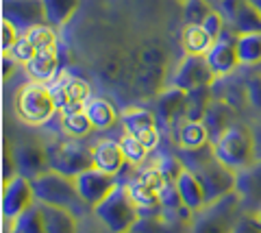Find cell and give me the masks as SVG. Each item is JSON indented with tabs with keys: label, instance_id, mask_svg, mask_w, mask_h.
<instances>
[{
	"label": "cell",
	"instance_id": "obj_1",
	"mask_svg": "<svg viewBox=\"0 0 261 233\" xmlns=\"http://www.w3.org/2000/svg\"><path fill=\"white\" fill-rule=\"evenodd\" d=\"M181 159H183L185 168H190V170L198 176V181L202 183V188H205L209 203L220 200L226 194L235 192V176H238V172L220 162L214 155L211 144L205 148H198V150H181Z\"/></svg>",
	"mask_w": 261,
	"mask_h": 233
},
{
	"label": "cell",
	"instance_id": "obj_2",
	"mask_svg": "<svg viewBox=\"0 0 261 233\" xmlns=\"http://www.w3.org/2000/svg\"><path fill=\"white\" fill-rule=\"evenodd\" d=\"M33 190H35L37 203L61 207L72 214H81L85 210V203L76 190V181L72 176H65L57 170H48L33 179Z\"/></svg>",
	"mask_w": 261,
	"mask_h": 233
},
{
	"label": "cell",
	"instance_id": "obj_3",
	"mask_svg": "<svg viewBox=\"0 0 261 233\" xmlns=\"http://www.w3.org/2000/svg\"><path fill=\"white\" fill-rule=\"evenodd\" d=\"M13 109L22 122L31 124V126L46 124L48 120L59 111L50 85L37 83V81H31L20 87L18 94H15V100H13Z\"/></svg>",
	"mask_w": 261,
	"mask_h": 233
},
{
	"label": "cell",
	"instance_id": "obj_4",
	"mask_svg": "<svg viewBox=\"0 0 261 233\" xmlns=\"http://www.w3.org/2000/svg\"><path fill=\"white\" fill-rule=\"evenodd\" d=\"M96 220L109 233H128L140 222V210L135 207L126 186H118L111 194L94 207Z\"/></svg>",
	"mask_w": 261,
	"mask_h": 233
},
{
	"label": "cell",
	"instance_id": "obj_5",
	"mask_svg": "<svg viewBox=\"0 0 261 233\" xmlns=\"http://www.w3.org/2000/svg\"><path fill=\"white\" fill-rule=\"evenodd\" d=\"M211 148L220 162L235 172L255 162V144H252L250 126L238 122H233L216 142H211Z\"/></svg>",
	"mask_w": 261,
	"mask_h": 233
},
{
	"label": "cell",
	"instance_id": "obj_6",
	"mask_svg": "<svg viewBox=\"0 0 261 233\" xmlns=\"http://www.w3.org/2000/svg\"><path fill=\"white\" fill-rule=\"evenodd\" d=\"M242 212L240 196L231 192L224 198L209 203L205 210L194 214L190 233H231L235 218Z\"/></svg>",
	"mask_w": 261,
	"mask_h": 233
},
{
	"label": "cell",
	"instance_id": "obj_7",
	"mask_svg": "<svg viewBox=\"0 0 261 233\" xmlns=\"http://www.w3.org/2000/svg\"><path fill=\"white\" fill-rule=\"evenodd\" d=\"M48 159H50V170L72 176V179L94 168L92 148H85L83 144H79V140L57 142L53 146H48Z\"/></svg>",
	"mask_w": 261,
	"mask_h": 233
},
{
	"label": "cell",
	"instance_id": "obj_8",
	"mask_svg": "<svg viewBox=\"0 0 261 233\" xmlns=\"http://www.w3.org/2000/svg\"><path fill=\"white\" fill-rule=\"evenodd\" d=\"M214 81H216V74L207 63L205 55H185L178 61L176 70L170 74L168 85L192 92V90H200V87H211Z\"/></svg>",
	"mask_w": 261,
	"mask_h": 233
},
{
	"label": "cell",
	"instance_id": "obj_9",
	"mask_svg": "<svg viewBox=\"0 0 261 233\" xmlns=\"http://www.w3.org/2000/svg\"><path fill=\"white\" fill-rule=\"evenodd\" d=\"M55 102L59 114H70V111H83L85 105L92 100V87L85 79L76 74H61L57 83L50 85Z\"/></svg>",
	"mask_w": 261,
	"mask_h": 233
},
{
	"label": "cell",
	"instance_id": "obj_10",
	"mask_svg": "<svg viewBox=\"0 0 261 233\" xmlns=\"http://www.w3.org/2000/svg\"><path fill=\"white\" fill-rule=\"evenodd\" d=\"M37 205L33 181L22 174H15L11 181H5L3 188V216L7 222H13L18 216Z\"/></svg>",
	"mask_w": 261,
	"mask_h": 233
},
{
	"label": "cell",
	"instance_id": "obj_11",
	"mask_svg": "<svg viewBox=\"0 0 261 233\" xmlns=\"http://www.w3.org/2000/svg\"><path fill=\"white\" fill-rule=\"evenodd\" d=\"M120 122L124 126V131L135 135L148 150H154L159 146L161 133H159V120L154 116V111L144 109V107H126L120 116Z\"/></svg>",
	"mask_w": 261,
	"mask_h": 233
},
{
	"label": "cell",
	"instance_id": "obj_12",
	"mask_svg": "<svg viewBox=\"0 0 261 233\" xmlns=\"http://www.w3.org/2000/svg\"><path fill=\"white\" fill-rule=\"evenodd\" d=\"M74 181H76V190H79L81 198H83V203L89 210L100 205L102 200L118 188L116 174L102 172V170H98V168H89V170L81 172Z\"/></svg>",
	"mask_w": 261,
	"mask_h": 233
},
{
	"label": "cell",
	"instance_id": "obj_13",
	"mask_svg": "<svg viewBox=\"0 0 261 233\" xmlns=\"http://www.w3.org/2000/svg\"><path fill=\"white\" fill-rule=\"evenodd\" d=\"M3 20H9L20 33L48 24L44 0H3Z\"/></svg>",
	"mask_w": 261,
	"mask_h": 233
},
{
	"label": "cell",
	"instance_id": "obj_14",
	"mask_svg": "<svg viewBox=\"0 0 261 233\" xmlns=\"http://www.w3.org/2000/svg\"><path fill=\"white\" fill-rule=\"evenodd\" d=\"M220 13L224 15L228 29L235 35L240 33H261V13L248 0H222Z\"/></svg>",
	"mask_w": 261,
	"mask_h": 233
},
{
	"label": "cell",
	"instance_id": "obj_15",
	"mask_svg": "<svg viewBox=\"0 0 261 233\" xmlns=\"http://www.w3.org/2000/svg\"><path fill=\"white\" fill-rule=\"evenodd\" d=\"M235 194L240 196L244 212L261 210V159H255L250 166L242 168L235 176Z\"/></svg>",
	"mask_w": 261,
	"mask_h": 233
},
{
	"label": "cell",
	"instance_id": "obj_16",
	"mask_svg": "<svg viewBox=\"0 0 261 233\" xmlns=\"http://www.w3.org/2000/svg\"><path fill=\"white\" fill-rule=\"evenodd\" d=\"M235 35L233 31L231 33H226L218 39V42L209 48V53L205 55L207 57V63L214 70L216 79L218 76H228V74H235L238 68L242 66L240 61V55H238V46H235Z\"/></svg>",
	"mask_w": 261,
	"mask_h": 233
},
{
	"label": "cell",
	"instance_id": "obj_17",
	"mask_svg": "<svg viewBox=\"0 0 261 233\" xmlns=\"http://www.w3.org/2000/svg\"><path fill=\"white\" fill-rule=\"evenodd\" d=\"M13 159H15V166H18V174L27 176L31 181L50 170L48 146H42L37 142H22L20 146H15Z\"/></svg>",
	"mask_w": 261,
	"mask_h": 233
},
{
	"label": "cell",
	"instance_id": "obj_18",
	"mask_svg": "<svg viewBox=\"0 0 261 233\" xmlns=\"http://www.w3.org/2000/svg\"><path fill=\"white\" fill-rule=\"evenodd\" d=\"M185 109H187V92L181 87L174 85H166L157 96V116L159 124L166 128H174L178 120L185 118Z\"/></svg>",
	"mask_w": 261,
	"mask_h": 233
},
{
	"label": "cell",
	"instance_id": "obj_19",
	"mask_svg": "<svg viewBox=\"0 0 261 233\" xmlns=\"http://www.w3.org/2000/svg\"><path fill=\"white\" fill-rule=\"evenodd\" d=\"M211 96L216 100L226 102L228 107H233L235 111H242L248 107V90H246V81L228 74V76H218L211 83Z\"/></svg>",
	"mask_w": 261,
	"mask_h": 233
},
{
	"label": "cell",
	"instance_id": "obj_20",
	"mask_svg": "<svg viewBox=\"0 0 261 233\" xmlns=\"http://www.w3.org/2000/svg\"><path fill=\"white\" fill-rule=\"evenodd\" d=\"M174 140L181 150H198L211 144L209 128L202 120H178L174 124Z\"/></svg>",
	"mask_w": 261,
	"mask_h": 233
},
{
	"label": "cell",
	"instance_id": "obj_21",
	"mask_svg": "<svg viewBox=\"0 0 261 233\" xmlns=\"http://www.w3.org/2000/svg\"><path fill=\"white\" fill-rule=\"evenodd\" d=\"M92 157H94V168L116 176L126 164V157L120 148V142H113V140H98L92 146Z\"/></svg>",
	"mask_w": 261,
	"mask_h": 233
},
{
	"label": "cell",
	"instance_id": "obj_22",
	"mask_svg": "<svg viewBox=\"0 0 261 233\" xmlns=\"http://www.w3.org/2000/svg\"><path fill=\"white\" fill-rule=\"evenodd\" d=\"M176 188H178V194H181L183 205L187 207V212L198 214L200 210H205V207L209 205L205 188H202L198 176H196L190 168H185V170L181 172V176L176 179Z\"/></svg>",
	"mask_w": 261,
	"mask_h": 233
},
{
	"label": "cell",
	"instance_id": "obj_23",
	"mask_svg": "<svg viewBox=\"0 0 261 233\" xmlns=\"http://www.w3.org/2000/svg\"><path fill=\"white\" fill-rule=\"evenodd\" d=\"M27 74L31 76V81L37 83H50L59 72V48H50V50H42L33 57L27 66Z\"/></svg>",
	"mask_w": 261,
	"mask_h": 233
},
{
	"label": "cell",
	"instance_id": "obj_24",
	"mask_svg": "<svg viewBox=\"0 0 261 233\" xmlns=\"http://www.w3.org/2000/svg\"><path fill=\"white\" fill-rule=\"evenodd\" d=\"M178 42H181L183 55H207L209 48L216 44L202 24H183Z\"/></svg>",
	"mask_w": 261,
	"mask_h": 233
},
{
	"label": "cell",
	"instance_id": "obj_25",
	"mask_svg": "<svg viewBox=\"0 0 261 233\" xmlns=\"http://www.w3.org/2000/svg\"><path fill=\"white\" fill-rule=\"evenodd\" d=\"M233 114H235V109L228 107L226 102H222V100H216L214 98V100L209 102L207 114H205V118H202V122H205L207 128H209L211 142H216L220 135H222L226 128L233 124Z\"/></svg>",
	"mask_w": 261,
	"mask_h": 233
},
{
	"label": "cell",
	"instance_id": "obj_26",
	"mask_svg": "<svg viewBox=\"0 0 261 233\" xmlns=\"http://www.w3.org/2000/svg\"><path fill=\"white\" fill-rule=\"evenodd\" d=\"M126 190H128L130 198H133L135 207L140 210V214H144V212L154 214V212H159V210L163 212L161 198H159V190H154L152 186H148V183L142 181L140 176L130 181L128 186H126Z\"/></svg>",
	"mask_w": 261,
	"mask_h": 233
},
{
	"label": "cell",
	"instance_id": "obj_27",
	"mask_svg": "<svg viewBox=\"0 0 261 233\" xmlns=\"http://www.w3.org/2000/svg\"><path fill=\"white\" fill-rule=\"evenodd\" d=\"M42 216H44V224H46V233H79V222H76V214H72L61 207H53V205H42Z\"/></svg>",
	"mask_w": 261,
	"mask_h": 233
},
{
	"label": "cell",
	"instance_id": "obj_28",
	"mask_svg": "<svg viewBox=\"0 0 261 233\" xmlns=\"http://www.w3.org/2000/svg\"><path fill=\"white\" fill-rule=\"evenodd\" d=\"M85 111L96 131H107V128H113L118 124V111L113 107V102L107 100V98H92L85 105Z\"/></svg>",
	"mask_w": 261,
	"mask_h": 233
},
{
	"label": "cell",
	"instance_id": "obj_29",
	"mask_svg": "<svg viewBox=\"0 0 261 233\" xmlns=\"http://www.w3.org/2000/svg\"><path fill=\"white\" fill-rule=\"evenodd\" d=\"M238 55L242 66L259 68L261 66V33H240L235 37Z\"/></svg>",
	"mask_w": 261,
	"mask_h": 233
},
{
	"label": "cell",
	"instance_id": "obj_30",
	"mask_svg": "<svg viewBox=\"0 0 261 233\" xmlns=\"http://www.w3.org/2000/svg\"><path fill=\"white\" fill-rule=\"evenodd\" d=\"M59 118H61L63 133L72 140H85L87 135H92V131H96L85 109L83 111H70V114H59Z\"/></svg>",
	"mask_w": 261,
	"mask_h": 233
},
{
	"label": "cell",
	"instance_id": "obj_31",
	"mask_svg": "<svg viewBox=\"0 0 261 233\" xmlns=\"http://www.w3.org/2000/svg\"><path fill=\"white\" fill-rule=\"evenodd\" d=\"M79 7L81 0H44L46 20L55 29H61L65 22H70V18L76 13Z\"/></svg>",
	"mask_w": 261,
	"mask_h": 233
},
{
	"label": "cell",
	"instance_id": "obj_32",
	"mask_svg": "<svg viewBox=\"0 0 261 233\" xmlns=\"http://www.w3.org/2000/svg\"><path fill=\"white\" fill-rule=\"evenodd\" d=\"M22 35L29 37V42L33 44V48H35L37 53L50 50V48H59V37H57L55 27H50V24L33 27L31 31H27V33H22Z\"/></svg>",
	"mask_w": 261,
	"mask_h": 233
},
{
	"label": "cell",
	"instance_id": "obj_33",
	"mask_svg": "<svg viewBox=\"0 0 261 233\" xmlns=\"http://www.w3.org/2000/svg\"><path fill=\"white\" fill-rule=\"evenodd\" d=\"M13 229L18 233H46V224H44V216H42V207L39 203L35 207H31L29 212H24L22 216L13 220Z\"/></svg>",
	"mask_w": 261,
	"mask_h": 233
},
{
	"label": "cell",
	"instance_id": "obj_34",
	"mask_svg": "<svg viewBox=\"0 0 261 233\" xmlns=\"http://www.w3.org/2000/svg\"><path fill=\"white\" fill-rule=\"evenodd\" d=\"M120 142V148L122 152H124V157H126V164H133V166H140L146 162V157H148V148L144 146V142H140L135 138V135H130V133H122V138L118 140Z\"/></svg>",
	"mask_w": 261,
	"mask_h": 233
},
{
	"label": "cell",
	"instance_id": "obj_35",
	"mask_svg": "<svg viewBox=\"0 0 261 233\" xmlns=\"http://www.w3.org/2000/svg\"><path fill=\"white\" fill-rule=\"evenodd\" d=\"M214 11L209 0H185L183 3V24H202Z\"/></svg>",
	"mask_w": 261,
	"mask_h": 233
},
{
	"label": "cell",
	"instance_id": "obj_36",
	"mask_svg": "<svg viewBox=\"0 0 261 233\" xmlns=\"http://www.w3.org/2000/svg\"><path fill=\"white\" fill-rule=\"evenodd\" d=\"M159 198H161V207L168 212H178L183 205L181 200V194H178V188H176V181H168L166 186L161 188L159 192Z\"/></svg>",
	"mask_w": 261,
	"mask_h": 233
},
{
	"label": "cell",
	"instance_id": "obj_37",
	"mask_svg": "<svg viewBox=\"0 0 261 233\" xmlns=\"http://www.w3.org/2000/svg\"><path fill=\"white\" fill-rule=\"evenodd\" d=\"M231 233H261V220L255 212H240L233 222Z\"/></svg>",
	"mask_w": 261,
	"mask_h": 233
},
{
	"label": "cell",
	"instance_id": "obj_38",
	"mask_svg": "<svg viewBox=\"0 0 261 233\" xmlns=\"http://www.w3.org/2000/svg\"><path fill=\"white\" fill-rule=\"evenodd\" d=\"M157 168L161 170V174L166 176L168 181H176L181 172L185 170V164L181 157H172V155H163L159 162H157Z\"/></svg>",
	"mask_w": 261,
	"mask_h": 233
},
{
	"label": "cell",
	"instance_id": "obj_39",
	"mask_svg": "<svg viewBox=\"0 0 261 233\" xmlns=\"http://www.w3.org/2000/svg\"><path fill=\"white\" fill-rule=\"evenodd\" d=\"M202 27H205L207 33L214 37V42H218V39L226 33V27H228V24H226V20H224V15L220 13V9H214V11L209 13V18L202 22Z\"/></svg>",
	"mask_w": 261,
	"mask_h": 233
},
{
	"label": "cell",
	"instance_id": "obj_40",
	"mask_svg": "<svg viewBox=\"0 0 261 233\" xmlns=\"http://www.w3.org/2000/svg\"><path fill=\"white\" fill-rule=\"evenodd\" d=\"M246 90H248V107L261 111V72L255 70L246 79Z\"/></svg>",
	"mask_w": 261,
	"mask_h": 233
},
{
	"label": "cell",
	"instance_id": "obj_41",
	"mask_svg": "<svg viewBox=\"0 0 261 233\" xmlns=\"http://www.w3.org/2000/svg\"><path fill=\"white\" fill-rule=\"evenodd\" d=\"M20 35H22V33L13 27L9 20H3V53H9L11 48L18 44Z\"/></svg>",
	"mask_w": 261,
	"mask_h": 233
},
{
	"label": "cell",
	"instance_id": "obj_42",
	"mask_svg": "<svg viewBox=\"0 0 261 233\" xmlns=\"http://www.w3.org/2000/svg\"><path fill=\"white\" fill-rule=\"evenodd\" d=\"M252 133V144H255V159H261V122L250 126Z\"/></svg>",
	"mask_w": 261,
	"mask_h": 233
},
{
	"label": "cell",
	"instance_id": "obj_43",
	"mask_svg": "<svg viewBox=\"0 0 261 233\" xmlns=\"http://www.w3.org/2000/svg\"><path fill=\"white\" fill-rule=\"evenodd\" d=\"M248 3H250V5L255 7V9H257V11L261 13V0H248Z\"/></svg>",
	"mask_w": 261,
	"mask_h": 233
},
{
	"label": "cell",
	"instance_id": "obj_44",
	"mask_svg": "<svg viewBox=\"0 0 261 233\" xmlns=\"http://www.w3.org/2000/svg\"><path fill=\"white\" fill-rule=\"evenodd\" d=\"M257 216H259V220H261V210H259V212H257Z\"/></svg>",
	"mask_w": 261,
	"mask_h": 233
},
{
	"label": "cell",
	"instance_id": "obj_45",
	"mask_svg": "<svg viewBox=\"0 0 261 233\" xmlns=\"http://www.w3.org/2000/svg\"><path fill=\"white\" fill-rule=\"evenodd\" d=\"M255 70H259V72H261V66H259V68H255Z\"/></svg>",
	"mask_w": 261,
	"mask_h": 233
},
{
	"label": "cell",
	"instance_id": "obj_46",
	"mask_svg": "<svg viewBox=\"0 0 261 233\" xmlns=\"http://www.w3.org/2000/svg\"><path fill=\"white\" fill-rule=\"evenodd\" d=\"M128 233H135V229H133V231H128Z\"/></svg>",
	"mask_w": 261,
	"mask_h": 233
}]
</instances>
